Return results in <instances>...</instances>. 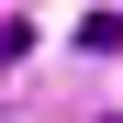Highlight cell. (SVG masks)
Here are the masks:
<instances>
[{
    "label": "cell",
    "mask_w": 123,
    "mask_h": 123,
    "mask_svg": "<svg viewBox=\"0 0 123 123\" xmlns=\"http://www.w3.org/2000/svg\"><path fill=\"white\" fill-rule=\"evenodd\" d=\"M78 45H90V56H123V11H90V23H78Z\"/></svg>",
    "instance_id": "1"
}]
</instances>
